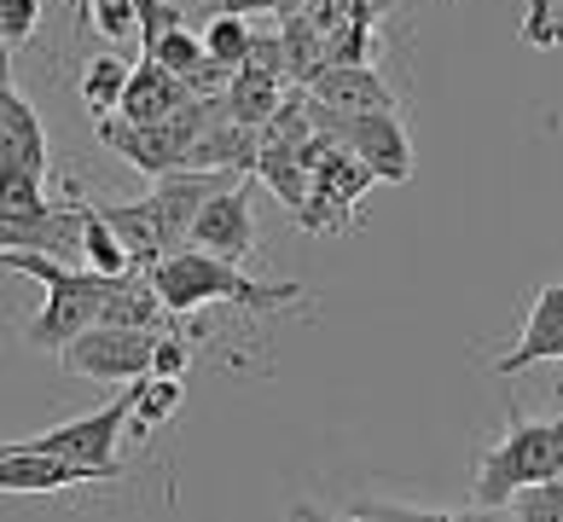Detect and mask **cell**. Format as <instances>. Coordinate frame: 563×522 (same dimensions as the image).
Returning <instances> with one entry per match:
<instances>
[{"label": "cell", "mask_w": 563, "mask_h": 522, "mask_svg": "<svg viewBox=\"0 0 563 522\" xmlns=\"http://www.w3.org/2000/svg\"><path fill=\"white\" fill-rule=\"evenodd\" d=\"M152 285H157V297L169 313H198L210 302H239L244 313H274V308L302 302V285H290V279L285 285H256L239 262L210 256V249H198V244L169 249V256L152 267Z\"/></svg>", "instance_id": "cell-1"}, {"label": "cell", "mask_w": 563, "mask_h": 522, "mask_svg": "<svg viewBox=\"0 0 563 522\" xmlns=\"http://www.w3.org/2000/svg\"><path fill=\"white\" fill-rule=\"evenodd\" d=\"M0 267H12V274H30L41 279L47 290V308L30 320L24 337L35 348H65L70 337H81L88 325L106 320V290H111V274H99V267H81V262H58L47 249H0Z\"/></svg>", "instance_id": "cell-2"}, {"label": "cell", "mask_w": 563, "mask_h": 522, "mask_svg": "<svg viewBox=\"0 0 563 522\" xmlns=\"http://www.w3.org/2000/svg\"><path fill=\"white\" fill-rule=\"evenodd\" d=\"M547 476H563V435L558 424L540 418H511L506 435L476 458V482H471V511H506V499L517 488H534Z\"/></svg>", "instance_id": "cell-3"}, {"label": "cell", "mask_w": 563, "mask_h": 522, "mask_svg": "<svg viewBox=\"0 0 563 522\" xmlns=\"http://www.w3.org/2000/svg\"><path fill=\"white\" fill-rule=\"evenodd\" d=\"M0 249H47L58 262H81L76 203L53 209L35 175H0Z\"/></svg>", "instance_id": "cell-4"}, {"label": "cell", "mask_w": 563, "mask_h": 522, "mask_svg": "<svg viewBox=\"0 0 563 522\" xmlns=\"http://www.w3.org/2000/svg\"><path fill=\"white\" fill-rule=\"evenodd\" d=\"M152 354H157V331L99 320L58 348V366H65L70 378H88V384H134L152 371Z\"/></svg>", "instance_id": "cell-5"}, {"label": "cell", "mask_w": 563, "mask_h": 522, "mask_svg": "<svg viewBox=\"0 0 563 522\" xmlns=\"http://www.w3.org/2000/svg\"><path fill=\"white\" fill-rule=\"evenodd\" d=\"M129 412H134V384L117 395L111 407H99L88 418H70V424H58L47 435H30V453H53V458H70V465H88L111 482V476H122V458H117V442L122 430H129Z\"/></svg>", "instance_id": "cell-6"}, {"label": "cell", "mask_w": 563, "mask_h": 522, "mask_svg": "<svg viewBox=\"0 0 563 522\" xmlns=\"http://www.w3.org/2000/svg\"><path fill=\"white\" fill-rule=\"evenodd\" d=\"M314 129H331L378 180H389V186L412 180V140H407L401 111H354V116H338V111H325V104L314 99Z\"/></svg>", "instance_id": "cell-7"}, {"label": "cell", "mask_w": 563, "mask_h": 522, "mask_svg": "<svg viewBox=\"0 0 563 522\" xmlns=\"http://www.w3.org/2000/svg\"><path fill=\"white\" fill-rule=\"evenodd\" d=\"M198 249H210V256H227V262H244L250 249H256V209H250V186L233 180L221 186L216 198H203V209L192 215V238Z\"/></svg>", "instance_id": "cell-8"}, {"label": "cell", "mask_w": 563, "mask_h": 522, "mask_svg": "<svg viewBox=\"0 0 563 522\" xmlns=\"http://www.w3.org/2000/svg\"><path fill=\"white\" fill-rule=\"evenodd\" d=\"M308 93H314L325 111L338 116H354V111H401V99H395V88L372 70V65H343V58H331V65H320L314 76H308Z\"/></svg>", "instance_id": "cell-9"}, {"label": "cell", "mask_w": 563, "mask_h": 522, "mask_svg": "<svg viewBox=\"0 0 563 522\" xmlns=\"http://www.w3.org/2000/svg\"><path fill=\"white\" fill-rule=\"evenodd\" d=\"M88 482H106V476L53 453H30L24 442H0V493H58V488H88Z\"/></svg>", "instance_id": "cell-10"}, {"label": "cell", "mask_w": 563, "mask_h": 522, "mask_svg": "<svg viewBox=\"0 0 563 522\" xmlns=\"http://www.w3.org/2000/svg\"><path fill=\"white\" fill-rule=\"evenodd\" d=\"M540 360H563V285H547L534 297L529 320H523V337L499 354L494 371H499V378H517V371H529Z\"/></svg>", "instance_id": "cell-11"}, {"label": "cell", "mask_w": 563, "mask_h": 522, "mask_svg": "<svg viewBox=\"0 0 563 522\" xmlns=\"http://www.w3.org/2000/svg\"><path fill=\"white\" fill-rule=\"evenodd\" d=\"M47 129H41V116H35V104L18 93L12 99V111L0 116V175H35V180H47Z\"/></svg>", "instance_id": "cell-12"}, {"label": "cell", "mask_w": 563, "mask_h": 522, "mask_svg": "<svg viewBox=\"0 0 563 522\" xmlns=\"http://www.w3.org/2000/svg\"><path fill=\"white\" fill-rule=\"evenodd\" d=\"M192 99V88L175 76V70H163L157 58H140L134 76H129V93H122V116H134V122H163L175 111V104Z\"/></svg>", "instance_id": "cell-13"}, {"label": "cell", "mask_w": 563, "mask_h": 522, "mask_svg": "<svg viewBox=\"0 0 563 522\" xmlns=\"http://www.w3.org/2000/svg\"><path fill=\"white\" fill-rule=\"evenodd\" d=\"M76 203V221H81V262L99 267V274H129V244L117 238V226L106 221V209L88 203V198H70Z\"/></svg>", "instance_id": "cell-14"}, {"label": "cell", "mask_w": 563, "mask_h": 522, "mask_svg": "<svg viewBox=\"0 0 563 522\" xmlns=\"http://www.w3.org/2000/svg\"><path fill=\"white\" fill-rule=\"evenodd\" d=\"M180 401H186L180 378H163V371H145V378H134V412H129L134 435L163 430V424H169V418L180 412Z\"/></svg>", "instance_id": "cell-15"}, {"label": "cell", "mask_w": 563, "mask_h": 522, "mask_svg": "<svg viewBox=\"0 0 563 522\" xmlns=\"http://www.w3.org/2000/svg\"><path fill=\"white\" fill-rule=\"evenodd\" d=\"M129 65H122L117 53H99L81 65V104H88V116H111L122 111V93H129Z\"/></svg>", "instance_id": "cell-16"}, {"label": "cell", "mask_w": 563, "mask_h": 522, "mask_svg": "<svg viewBox=\"0 0 563 522\" xmlns=\"http://www.w3.org/2000/svg\"><path fill=\"white\" fill-rule=\"evenodd\" d=\"M250 41H256L250 35V18H239V12H216L210 24H203V53L221 58V65H233V70L250 58Z\"/></svg>", "instance_id": "cell-17"}, {"label": "cell", "mask_w": 563, "mask_h": 522, "mask_svg": "<svg viewBox=\"0 0 563 522\" xmlns=\"http://www.w3.org/2000/svg\"><path fill=\"white\" fill-rule=\"evenodd\" d=\"M145 58H157L163 70H175V76L186 81V76H192V70H198V65H203V58H210V53H203V35H192L186 24H175L169 35H157L152 47H145Z\"/></svg>", "instance_id": "cell-18"}, {"label": "cell", "mask_w": 563, "mask_h": 522, "mask_svg": "<svg viewBox=\"0 0 563 522\" xmlns=\"http://www.w3.org/2000/svg\"><path fill=\"white\" fill-rule=\"evenodd\" d=\"M506 511L523 517V522H563V476H547V482H534V488H517L506 499Z\"/></svg>", "instance_id": "cell-19"}, {"label": "cell", "mask_w": 563, "mask_h": 522, "mask_svg": "<svg viewBox=\"0 0 563 522\" xmlns=\"http://www.w3.org/2000/svg\"><path fill=\"white\" fill-rule=\"evenodd\" d=\"M93 24L106 41H140V7L134 0H93Z\"/></svg>", "instance_id": "cell-20"}, {"label": "cell", "mask_w": 563, "mask_h": 522, "mask_svg": "<svg viewBox=\"0 0 563 522\" xmlns=\"http://www.w3.org/2000/svg\"><path fill=\"white\" fill-rule=\"evenodd\" d=\"M41 24V0H0V41L18 47V41H30Z\"/></svg>", "instance_id": "cell-21"}, {"label": "cell", "mask_w": 563, "mask_h": 522, "mask_svg": "<svg viewBox=\"0 0 563 522\" xmlns=\"http://www.w3.org/2000/svg\"><path fill=\"white\" fill-rule=\"evenodd\" d=\"M186 337H175V331H157V354H152V371H163V378H180L186 371Z\"/></svg>", "instance_id": "cell-22"}, {"label": "cell", "mask_w": 563, "mask_h": 522, "mask_svg": "<svg viewBox=\"0 0 563 522\" xmlns=\"http://www.w3.org/2000/svg\"><path fill=\"white\" fill-rule=\"evenodd\" d=\"M12 99H18V88H12V47L0 41V116L12 111Z\"/></svg>", "instance_id": "cell-23"}, {"label": "cell", "mask_w": 563, "mask_h": 522, "mask_svg": "<svg viewBox=\"0 0 563 522\" xmlns=\"http://www.w3.org/2000/svg\"><path fill=\"white\" fill-rule=\"evenodd\" d=\"M221 12H239V18H250V12H279L285 0H216Z\"/></svg>", "instance_id": "cell-24"}]
</instances>
